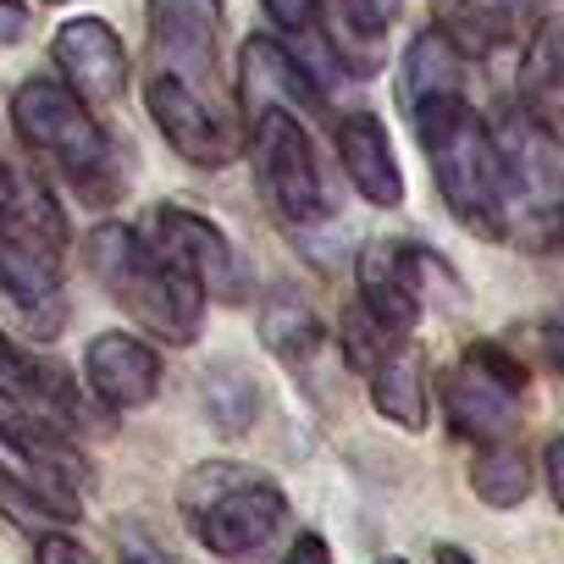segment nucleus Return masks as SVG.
Returning a JSON list of instances; mask_svg holds the SVG:
<instances>
[{
    "label": "nucleus",
    "mask_w": 564,
    "mask_h": 564,
    "mask_svg": "<svg viewBox=\"0 0 564 564\" xmlns=\"http://www.w3.org/2000/svg\"><path fill=\"white\" fill-rule=\"evenodd\" d=\"M12 122L23 133V144L45 161H56L73 183H89L95 172H106V128L89 117V106L67 89V84H51V78H29L12 100Z\"/></svg>",
    "instance_id": "7"
},
{
    "label": "nucleus",
    "mask_w": 564,
    "mask_h": 564,
    "mask_svg": "<svg viewBox=\"0 0 564 564\" xmlns=\"http://www.w3.org/2000/svg\"><path fill=\"white\" fill-rule=\"evenodd\" d=\"M404 0H333V29L344 45H377L399 23Z\"/></svg>",
    "instance_id": "27"
},
{
    "label": "nucleus",
    "mask_w": 564,
    "mask_h": 564,
    "mask_svg": "<svg viewBox=\"0 0 564 564\" xmlns=\"http://www.w3.org/2000/svg\"><path fill=\"white\" fill-rule=\"evenodd\" d=\"M487 133L503 166V210H520V221H536V243H547V232L558 227V194H564L558 128H547L525 106H509L498 128Z\"/></svg>",
    "instance_id": "6"
},
{
    "label": "nucleus",
    "mask_w": 564,
    "mask_h": 564,
    "mask_svg": "<svg viewBox=\"0 0 564 564\" xmlns=\"http://www.w3.org/2000/svg\"><path fill=\"white\" fill-rule=\"evenodd\" d=\"M144 100H150V117H155L161 139L183 161H194V166H227V161H238L243 139H238V122L216 106V95H199V89L155 73L150 89H144Z\"/></svg>",
    "instance_id": "10"
},
{
    "label": "nucleus",
    "mask_w": 564,
    "mask_h": 564,
    "mask_svg": "<svg viewBox=\"0 0 564 564\" xmlns=\"http://www.w3.org/2000/svg\"><path fill=\"white\" fill-rule=\"evenodd\" d=\"M0 404L23 410V415H34V421H51V426H62V432H73V437H78V426H84V393H78L73 371L56 366L51 355L18 349V344H7V338H0Z\"/></svg>",
    "instance_id": "13"
},
{
    "label": "nucleus",
    "mask_w": 564,
    "mask_h": 564,
    "mask_svg": "<svg viewBox=\"0 0 564 564\" xmlns=\"http://www.w3.org/2000/svg\"><path fill=\"white\" fill-rule=\"evenodd\" d=\"M355 276H360V305H366V316L382 322L393 338H410L415 322H421V282H415L410 249L377 238V243L360 249Z\"/></svg>",
    "instance_id": "17"
},
{
    "label": "nucleus",
    "mask_w": 564,
    "mask_h": 564,
    "mask_svg": "<svg viewBox=\"0 0 564 564\" xmlns=\"http://www.w3.org/2000/svg\"><path fill=\"white\" fill-rule=\"evenodd\" d=\"M117 558H122V564H177L161 542H150V536H144V531H133V525H128V531H117Z\"/></svg>",
    "instance_id": "30"
},
{
    "label": "nucleus",
    "mask_w": 564,
    "mask_h": 564,
    "mask_svg": "<svg viewBox=\"0 0 564 564\" xmlns=\"http://www.w3.org/2000/svg\"><path fill=\"white\" fill-rule=\"evenodd\" d=\"M470 492L487 509H520L531 498V459L514 443H487L470 459Z\"/></svg>",
    "instance_id": "25"
},
{
    "label": "nucleus",
    "mask_w": 564,
    "mask_h": 564,
    "mask_svg": "<svg viewBox=\"0 0 564 564\" xmlns=\"http://www.w3.org/2000/svg\"><path fill=\"white\" fill-rule=\"evenodd\" d=\"M34 564H95V553H89L78 536H67V531H40Z\"/></svg>",
    "instance_id": "29"
},
{
    "label": "nucleus",
    "mask_w": 564,
    "mask_h": 564,
    "mask_svg": "<svg viewBox=\"0 0 564 564\" xmlns=\"http://www.w3.org/2000/svg\"><path fill=\"white\" fill-rule=\"evenodd\" d=\"M0 514H7L12 525H23V531H56V525L78 520L84 509H67V503L51 498L40 481H29V476H18V470L0 465Z\"/></svg>",
    "instance_id": "26"
},
{
    "label": "nucleus",
    "mask_w": 564,
    "mask_h": 564,
    "mask_svg": "<svg viewBox=\"0 0 564 564\" xmlns=\"http://www.w3.org/2000/svg\"><path fill=\"white\" fill-rule=\"evenodd\" d=\"M316 7L322 0H265V18L276 23V29H311V18H316Z\"/></svg>",
    "instance_id": "31"
},
{
    "label": "nucleus",
    "mask_w": 564,
    "mask_h": 564,
    "mask_svg": "<svg viewBox=\"0 0 564 564\" xmlns=\"http://www.w3.org/2000/svg\"><path fill=\"white\" fill-rule=\"evenodd\" d=\"M45 7H67V0H45Z\"/></svg>",
    "instance_id": "36"
},
{
    "label": "nucleus",
    "mask_w": 564,
    "mask_h": 564,
    "mask_svg": "<svg viewBox=\"0 0 564 564\" xmlns=\"http://www.w3.org/2000/svg\"><path fill=\"white\" fill-rule=\"evenodd\" d=\"M62 249L67 221L51 188L0 161V294L34 322V338L62 327Z\"/></svg>",
    "instance_id": "1"
},
{
    "label": "nucleus",
    "mask_w": 564,
    "mask_h": 564,
    "mask_svg": "<svg viewBox=\"0 0 564 564\" xmlns=\"http://www.w3.org/2000/svg\"><path fill=\"white\" fill-rule=\"evenodd\" d=\"M426 155H432V177H437V194L448 205V216L476 232V238H503V166H498V150H492V133L487 122L459 100L448 111H437L432 122L415 128Z\"/></svg>",
    "instance_id": "4"
},
{
    "label": "nucleus",
    "mask_w": 564,
    "mask_h": 564,
    "mask_svg": "<svg viewBox=\"0 0 564 564\" xmlns=\"http://www.w3.org/2000/svg\"><path fill=\"white\" fill-rule=\"evenodd\" d=\"M177 276H188L199 294H210L216 305H243L249 300V271L238 260V249L227 243L221 227H210L205 216L183 210V205H161L155 210V243H150Z\"/></svg>",
    "instance_id": "9"
},
{
    "label": "nucleus",
    "mask_w": 564,
    "mask_h": 564,
    "mask_svg": "<svg viewBox=\"0 0 564 564\" xmlns=\"http://www.w3.org/2000/svg\"><path fill=\"white\" fill-rule=\"evenodd\" d=\"M56 67L84 106L117 100L122 84H128V51H122L117 29L100 23V18H78L56 34Z\"/></svg>",
    "instance_id": "15"
},
{
    "label": "nucleus",
    "mask_w": 564,
    "mask_h": 564,
    "mask_svg": "<svg viewBox=\"0 0 564 564\" xmlns=\"http://www.w3.org/2000/svg\"><path fill=\"white\" fill-rule=\"evenodd\" d=\"M254 128V172L265 199L276 205L282 221H322L327 216V188H322V166H316V144L305 133V122L294 111H260L249 117Z\"/></svg>",
    "instance_id": "8"
},
{
    "label": "nucleus",
    "mask_w": 564,
    "mask_h": 564,
    "mask_svg": "<svg viewBox=\"0 0 564 564\" xmlns=\"http://www.w3.org/2000/svg\"><path fill=\"white\" fill-rule=\"evenodd\" d=\"M254 327H260V344H265L276 360H289V366L316 360V349H322V338H327L316 305L294 289V282H271V289L260 294Z\"/></svg>",
    "instance_id": "21"
},
{
    "label": "nucleus",
    "mask_w": 564,
    "mask_h": 564,
    "mask_svg": "<svg viewBox=\"0 0 564 564\" xmlns=\"http://www.w3.org/2000/svg\"><path fill=\"white\" fill-rule=\"evenodd\" d=\"M199 404H205V421H210L221 437H243V432L260 421V382H254L249 366L216 360V366L199 377Z\"/></svg>",
    "instance_id": "24"
},
{
    "label": "nucleus",
    "mask_w": 564,
    "mask_h": 564,
    "mask_svg": "<svg viewBox=\"0 0 564 564\" xmlns=\"http://www.w3.org/2000/svg\"><path fill=\"white\" fill-rule=\"evenodd\" d=\"M84 377L106 410H144L161 393V355L133 333H100L84 355Z\"/></svg>",
    "instance_id": "16"
},
{
    "label": "nucleus",
    "mask_w": 564,
    "mask_h": 564,
    "mask_svg": "<svg viewBox=\"0 0 564 564\" xmlns=\"http://www.w3.org/2000/svg\"><path fill=\"white\" fill-rule=\"evenodd\" d=\"M282 564H333V547H327V536L300 531V536L289 542V553H282Z\"/></svg>",
    "instance_id": "32"
},
{
    "label": "nucleus",
    "mask_w": 564,
    "mask_h": 564,
    "mask_svg": "<svg viewBox=\"0 0 564 564\" xmlns=\"http://www.w3.org/2000/svg\"><path fill=\"white\" fill-rule=\"evenodd\" d=\"M520 393H525V366L498 344H470L459 355V366L443 371L448 432L476 448L509 443L520 432Z\"/></svg>",
    "instance_id": "5"
},
{
    "label": "nucleus",
    "mask_w": 564,
    "mask_h": 564,
    "mask_svg": "<svg viewBox=\"0 0 564 564\" xmlns=\"http://www.w3.org/2000/svg\"><path fill=\"white\" fill-rule=\"evenodd\" d=\"M29 29V7H18V0H0V45H18Z\"/></svg>",
    "instance_id": "33"
},
{
    "label": "nucleus",
    "mask_w": 564,
    "mask_h": 564,
    "mask_svg": "<svg viewBox=\"0 0 564 564\" xmlns=\"http://www.w3.org/2000/svg\"><path fill=\"white\" fill-rule=\"evenodd\" d=\"M393 344H399V338H393L382 322H371V316H366V305H355V311L344 316V360H349L355 371H371Z\"/></svg>",
    "instance_id": "28"
},
{
    "label": "nucleus",
    "mask_w": 564,
    "mask_h": 564,
    "mask_svg": "<svg viewBox=\"0 0 564 564\" xmlns=\"http://www.w3.org/2000/svg\"><path fill=\"white\" fill-rule=\"evenodd\" d=\"M216 40H221V0H150L155 73L199 95H216Z\"/></svg>",
    "instance_id": "11"
},
{
    "label": "nucleus",
    "mask_w": 564,
    "mask_h": 564,
    "mask_svg": "<svg viewBox=\"0 0 564 564\" xmlns=\"http://www.w3.org/2000/svg\"><path fill=\"white\" fill-rule=\"evenodd\" d=\"M465 56L459 45L443 34V29H426L421 40H410L404 51V73H399V95H404V117L421 128L432 122L437 111L459 106L465 100Z\"/></svg>",
    "instance_id": "18"
},
{
    "label": "nucleus",
    "mask_w": 564,
    "mask_h": 564,
    "mask_svg": "<svg viewBox=\"0 0 564 564\" xmlns=\"http://www.w3.org/2000/svg\"><path fill=\"white\" fill-rule=\"evenodd\" d=\"M525 0H437V29L459 45V56L470 51H498L520 34Z\"/></svg>",
    "instance_id": "22"
},
{
    "label": "nucleus",
    "mask_w": 564,
    "mask_h": 564,
    "mask_svg": "<svg viewBox=\"0 0 564 564\" xmlns=\"http://www.w3.org/2000/svg\"><path fill=\"white\" fill-rule=\"evenodd\" d=\"M366 377H371V404L382 421H393L404 432L426 426V349L415 338H399Z\"/></svg>",
    "instance_id": "20"
},
{
    "label": "nucleus",
    "mask_w": 564,
    "mask_h": 564,
    "mask_svg": "<svg viewBox=\"0 0 564 564\" xmlns=\"http://www.w3.org/2000/svg\"><path fill=\"white\" fill-rule=\"evenodd\" d=\"M338 161H344L349 183H355L371 205H382V210L404 205V172H399V155H393V144H388V128H382L377 117L355 111V117L338 122Z\"/></svg>",
    "instance_id": "19"
},
{
    "label": "nucleus",
    "mask_w": 564,
    "mask_h": 564,
    "mask_svg": "<svg viewBox=\"0 0 564 564\" xmlns=\"http://www.w3.org/2000/svg\"><path fill=\"white\" fill-rule=\"evenodd\" d=\"M177 514L194 531V542L216 558H254L289 520L282 487L238 459H205L177 487Z\"/></svg>",
    "instance_id": "3"
},
{
    "label": "nucleus",
    "mask_w": 564,
    "mask_h": 564,
    "mask_svg": "<svg viewBox=\"0 0 564 564\" xmlns=\"http://www.w3.org/2000/svg\"><path fill=\"white\" fill-rule=\"evenodd\" d=\"M520 106L531 117H542L547 128H558V111H564V40H558V18L547 12L525 45V62H520Z\"/></svg>",
    "instance_id": "23"
},
{
    "label": "nucleus",
    "mask_w": 564,
    "mask_h": 564,
    "mask_svg": "<svg viewBox=\"0 0 564 564\" xmlns=\"http://www.w3.org/2000/svg\"><path fill=\"white\" fill-rule=\"evenodd\" d=\"M0 437H7V448L23 459L29 481H40L51 498H62L67 509H84V492L95 487V465L84 459L78 437L51 426V421H34L23 410H7L0 404Z\"/></svg>",
    "instance_id": "12"
},
{
    "label": "nucleus",
    "mask_w": 564,
    "mask_h": 564,
    "mask_svg": "<svg viewBox=\"0 0 564 564\" xmlns=\"http://www.w3.org/2000/svg\"><path fill=\"white\" fill-rule=\"evenodd\" d=\"M238 84H243V117H260V111H322V89L316 78L294 62L289 45H276L265 34H254L238 56Z\"/></svg>",
    "instance_id": "14"
},
{
    "label": "nucleus",
    "mask_w": 564,
    "mask_h": 564,
    "mask_svg": "<svg viewBox=\"0 0 564 564\" xmlns=\"http://www.w3.org/2000/svg\"><path fill=\"white\" fill-rule=\"evenodd\" d=\"M89 271L100 289L161 344H194L199 338V316H205V294L188 276H177L133 227L122 221H100L84 243Z\"/></svg>",
    "instance_id": "2"
},
{
    "label": "nucleus",
    "mask_w": 564,
    "mask_h": 564,
    "mask_svg": "<svg viewBox=\"0 0 564 564\" xmlns=\"http://www.w3.org/2000/svg\"><path fill=\"white\" fill-rule=\"evenodd\" d=\"M437 564H476V558H470L465 547H454V542H443V547H437Z\"/></svg>",
    "instance_id": "34"
},
{
    "label": "nucleus",
    "mask_w": 564,
    "mask_h": 564,
    "mask_svg": "<svg viewBox=\"0 0 564 564\" xmlns=\"http://www.w3.org/2000/svg\"><path fill=\"white\" fill-rule=\"evenodd\" d=\"M377 564H404V558H377Z\"/></svg>",
    "instance_id": "35"
}]
</instances>
